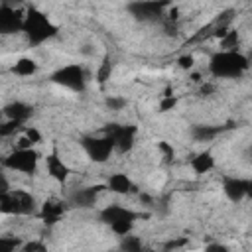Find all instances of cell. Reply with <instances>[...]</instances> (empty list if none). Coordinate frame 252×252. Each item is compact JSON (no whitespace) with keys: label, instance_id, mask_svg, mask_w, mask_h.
Returning <instances> with one entry per match:
<instances>
[{"label":"cell","instance_id":"obj_1","mask_svg":"<svg viewBox=\"0 0 252 252\" xmlns=\"http://www.w3.org/2000/svg\"><path fill=\"white\" fill-rule=\"evenodd\" d=\"M250 67V57L240 49H219L209 59V73L215 79H240Z\"/></svg>","mask_w":252,"mask_h":252},{"label":"cell","instance_id":"obj_2","mask_svg":"<svg viewBox=\"0 0 252 252\" xmlns=\"http://www.w3.org/2000/svg\"><path fill=\"white\" fill-rule=\"evenodd\" d=\"M98 219L102 224H106L110 228L112 234L122 238L126 234H132L136 220L142 219V213H138L130 207H124L120 203H112V205H106L104 209H100Z\"/></svg>","mask_w":252,"mask_h":252},{"label":"cell","instance_id":"obj_3","mask_svg":"<svg viewBox=\"0 0 252 252\" xmlns=\"http://www.w3.org/2000/svg\"><path fill=\"white\" fill-rule=\"evenodd\" d=\"M0 213L4 217H30L39 213V205L33 193L26 189H2L0 193Z\"/></svg>","mask_w":252,"mask_h":252},{"label":"cell","instance_id":"obj_4","mask_svg":"<svg viewBox=\"0 0 252 252\" xmlns=\"http://www.w3.org/2000/svg\"><path fill=\"white\" fill-rule=\"evenodd\" d=\"M22 33L28 37L30 45H41L57 33V26L47 18V14L30 6V8H26V20H24Z\"/></svg>","mask_w":252,"mask_h":252},{"label":"cell","instance_id":"obj_5","mask_svg":"<svg viewBox=\"0 0 252 252\" xmlns=\"http://www.w3.org/2000/svg\"><path fill=\"white\" fill-rule=\"evenodd\" d=\"M39 159H41V154L35 148H14L2 159V165L4 169H10L14 173L35 175L39 167Z\"/></svg>","mask_w":252,"mask_h":252},{"label":"cell","instance_id":"obj_6","mask_svg":"<svg viewBox=\"0 0 252 252\" xmlns=\"http://www.w3.org/2000/svg\"><path fill=\"white\" fill-rule=\"evenodd\" d=\"M49 81L53 85H59V87L67 89V91L81 93L87 87V71L79 63H67V65L59 67L57 71H53Z\"/></svg>","mask_w":252,"mask_h":252},{"label":"cell","instance_id":"obj_7","mask_svg":"<svg viewBox=\"0 0 252 252\" xmlns=\"http://www.w3.org/2000/svg\"><path fill=\"white\" fill-rule=\"evenodd\" d=\"M79 144L85 150V154L89 156V159H93L94 163H104L116 152L114 140L106 132L102 136H85Z\"/></svg>","mask_w":252,"mask_h":252},{"label":"cell","instance_id":"obj_8","mask_svg":"<svg viewBox=\"0 0 252 252\" xmlns=\"http://www.w3.org/2000/svg\"><path fill=\"white\" fill-rule=\"evenodd\" d=\"M104 132L114 140L116 152H118V154H126V152H130V150L134 148V144H136L138 128H136V126H130V124H110Z\"/></svg>","mask_w":252,"mask_h":252},{"label":"cell","instance_id":"obj_9","mask_svg":"<svg viewBox=\"0 0 252 252\" xmlns=\"http://www.w3.org/2000/svg\"><path fill=\"white\" fill-rule=\"evenodd\" d=\"M67 209H69V205H67V201L65 199H61V197H57V195H51V197H47L41 205H39V219L45 222V224H55V222H59L63 217H65V213H67Z\"/></svg>","mask_w":252,"mask_h":252},{"label":"cell","instance_id":"obj_10","mask_svg":"<svg viewBox=\"0 0 252 252\" xmlns=\"http://www.w3.org/2000/svg\"><path fill=\"white\" fill-rule=\"evenodd\" d=\"M24 20H26V10L12 8L4 4L0 8V32L2 33H18L24 32Z\"/></svg>","mask_w":252,"mask_h":252},{"label":"cell","instance_id":"obj_11","mask_svg":"<svg viewBox=\"0 0 252 252\" xmlns=\"http://www.w3.org/2000/svg\"><path fill=\"white\" fill-rule=\"evenodd\" d=\"M43 161H45V173L53 179V181H57V183H67V179H69V175H71V167L65 163V159L59 156V152H57V148H53L45 158H43Z\"/></svg>","mask_w":252,"mask_h":252},{"label":"cell","instance_id":"obj_12","mask_svg":"<svg viewBox=\"0 0 252 252\" xmlns=\"http://www.w3.org/2000/svg\"><path fill=\"white\" fill-rule=\"evenodd\" d=\"M222 193L226 195L228 201L238 203L242 199L248 197V179L244 177H234V175H226L222 179Z\"/></svg>","mask_w":252,"mask_h":252},{"label":"cell","instance_id":"obj_13","mask_svg":"<svg viewBox=\"0 0 252 252\" xmlns=\"http://www.w3.org/2000/svg\"><path fill=\"white\" fill-rule=\"evenodd\" d=\"M169 6L167 0H142L130 6V10L134 12V16L142 18V20H150L156 16H163L165 8Z\"/></svg>","mask_w":252,"mask_h":252},{"label":"cell","instance_id":"obj_14","mask_svg":"<svg viewBox=\"0 0 252 252\" xmlns=\"http://www.w3.org/2000/svg\"><path fill=\"white\" fill-rule=\"evenodd\" d=\"M104 185H106V191H110V193H114V195H130V193L136 189V185H134V181L130 179V175H126V173H122V171L110 173L108 179L104 181Z\"/></svg>","mask_w":252,"mask_h":252},{"label":"cell","instance_id":"obj_15","mask_svg":"<svg viewBox=\"0 0 252 252\" xmlns=\"http://www.w3.org/2000/svg\"><path fill=\"white\" fill-rule=\"evenodd\" d=\"M43 142V134L37 126H24L16 136H14V148H35L37 144Z\"/></svg>","mask_w":252,"mask_h":252},{"label":"cell","instance_id":"obj_16","mask_svg":"<svg viewBox=\"0 0 252 252\" xmlns=\"http://www.w3.org/2000/svg\"><path fill=\"white\" fill-rule=\"evenodd\" d=\"M215 165H217V161H215V156H213L211 150H203V152L195 154V156L189 159V167H191V171H193L195 175H205V173L213 171Z\"/></svg>","mask_w":252,"mask_h":252},{"label":"cell","instance_id":"obj_17","mask_svg":"<svg viewBox=\"0 0 252 252\" xmlns=\"http://www.w3.org/2000/svg\"><path fill=\"white\" fill-rule=\"evenodd\" d=\"M30 116H32V106L22 102V100H14V102L4 106V118L18 120L20 124H26Z\"/></svg>","mask_w":252,"mask_h":252},{"label":"cell","instance_id":"obj_18","mask_svg":"<svg viewBox=\"0 0 252 252\" xmlns=\"http://www.w3.org/2000/svg\"><path fill=\"white\" fill-rule=\"evenodd\" d=\"M39 71V63L33 57H18L12 65V73L18 77H33Z\"/></svg>","mask_w":252,"mask_h":252},{"label":"cell","instance_id":"obj_19","mask_svg":"<svg viewBox=\"0 0 252 252\" xmlns=\"http://www.w3.org/2000/svg\"><path fill=\"white\" fill-rule=\"evenodd\" d=\"M102 189H106V185H96V187L79 189V191L75 193V203L81 205V207H89V205H93V203L96 201V195H98Z\"/></svg>","mask_w":252,"mask_h":252},{"label":"cell","instance_id":"obj_20","mask_svg":"<svg viewBox=\"0 0 252 252\" xmlns=\"http://www.w3.org/2000/svg\"><path fill=\"white\" fill-rule=\"evenodd\" d=\"M238 45H240V33L234 28H228L224 32V35L219 39V47L220 49H238Z\"/></svg>","mask_w":252,"mask_h":252},{"label":"cell","instance_id":"obj_21","mask_svg":"<svg viewBox=\"0 0 252 252\" xmlns=\"http://www.w3.org/2000/svg\"><path fill=\"white\" fill-rule=\"evenodd\" d=\"M156 150H158V154H159V158H161L163 163H171V161L175 159V148H173L169 142L159 140V142L156 144Z\"/></svg>","mask_w":252,"mask_h":252},{"label":"cell","instance_id":"obj_22","mask_svg":"<svg viewBox=\"0 0 252 252\" xmlns=\"http://www.w3.org/2000/svg\"><path fill=\"white\" fill-rule=\"evenodd\" d=\"M177 102H179V98L167 89L161 96H159V102H158V108H159V112H169V110H173L175 106H177Z\"/></svg>","mask_w":252,"mask_h":252},{"label":"cell","instance_id":"obj_23","mask_svg":"<svg viewBox=\"0 0 252 252\" xmlns=\"http://www.w3.org/2000/svg\"><path fill=\"white\" fill-rule=\"evenodd\" d=\"M22 240L16 236H0V250L2 252H14V250H22Z\"/></svg>","mask_w":252,"mask_h":252},{"label":"cell","instance_id":"obj_24","mask_svg":"<svg viewBox=\"0 0 252 252\" xmlns=\"http://www.w3.org/2000/svg\"><path fill=\"white\" fill-rule=\"evenodd\" d=\"M177 67L181 69V71H193L195 69V57L191 55V53H185V55H181V57H177Z\"/></svg>","mask_w":252,"mask_h":252},{"label":"cell","instance_id":"obj_25","mask_svg":"<svg viewBox=\"0 0 252 252\" xmlns=\"http://www.w3.org/2000/svg\"><path fill=\"white\" fill-rule=\"evenodd\" d=\"M22 250H24V252L45 250V244H43V242H37V240H32V242H24V244H22Z\"/></svg>","mask_w":252,"mask_h":252},{"label":"cell","instance_id":"obj_26","mask_svg":"<svg viewBox=\"0 0 252 252\" xmlns=\"http://www.w3.org/2000/svg\"><path fill=\"white\" fill-rule=\"evenodd\" d=\"M122 238H124L122 240V248H140V240H134L130 234H126Z\"/></svg>","mask_w":252,"mask_h":252},{"label":"cell","instance_id":"obj_27","mask_svg":"<svg viewBox=\"0 0 252 252\" xmlns=\"http://www.w3.org/2000/svg\"><path fill=\"white\" fill-rule=\"evenodd\" d=\"M248 199H252V177H248Z\"/></svg>","mask_w":252,"mask_h":252}]
</instances>
